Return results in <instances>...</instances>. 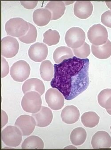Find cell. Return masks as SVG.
Segmentation results:
<instances>
[{
	"label": "cell",
	"instance_id": "30bf717a",
	"mask_svg": "<svg viewBox=\"0 0 111 150\" xmlns=\"http://www.w3.org/2000/svg\"><path fill=\"white\" fill-rule=\"evenodd\" d=\"M15 126L21 130L23 136H30L35 129L36 120L32 116L23 115L16 120Z\"/></svg>",
	"mask_w": 111,
	"mask_h": 150
},
{
	"label": "cell",
	"instance_id": "7402d4cb",
	"mask_svg": "<svg viewBox=\"0 0 111 150\" xmlns=\"http://www.w3.org/2000/svg\"><path fill=\"white\" fill-rule=\"evenodd\" d=\"M100 117L95 112H88L84 113L81 117L82 123L84 126L93 128L98 125Z\"/></svg>",
	"mask_w": 111,
	"mask_h": 150
},
{
	"label": "cell",
	"instance_id": "3957f363",
	"mask_svg": "<svg viewBox=\"0 0 111 150\" xmlns=\"http://www.w3.org/2000/svg\"><path fill=\"white\" fill-rule=\"evenodd\" d=\"M42 103L41 95L37 92L31 91L25 94L21 100V105L25 112L36 113L41 109Z\"/></svg>",
	"mask_w": 111,
	"mask_h": 150
},
{
	"label": "cell",
	"instance_id": "ffe728a7",
	"mask_svg": "<svg viewBox=\"0 0 111 150\" xmlns=\"http://www.w3.org/2000/svg\"><path fill=\"white\" fill-rule=\"evenodd\" d=\"M74 57L73 50L70 48L65 46H61L57 48L53 55V59L57 64L60 63L64 59Z\"/></svg>",
	"mask_w": 111,
	"mask_h": 150
},
{
	"label": "cell",
	"instance_id": "8d00e7d4",
	"mask_svg": "<svg viewBox=\"0 0 111 150\" xmlns=\"http://www.w3.org/2000/svg\"><path fill=\"white\" fill-rule=\"evenodd\" d=\"M110 129H111V126L110 127Z\"/></svg>",
	"mask_w": 111,
	"mask_h": 150
},
{
	"label": "cell",
	"instance_id": "6da1fadb",
	"mask_svg": "<svg viewBox=\"0 0 111 150\" xmlns=\"http://www.w3.org/2000/svg\"><path fill=\"white\" fill-rule=\"evenodd\" d=\"M89 60L76 57L64 59L54 65L50 84L58 89L65 100H71L86 91L89 86Z\"/></svg>",
	"mask_w": 111,
	"mask_h": 150
},
{
	"label": "cell",
	"instance_id": "4dcf8cb0",
	"mask_svg": "<svg viewBox=\"0 0 111 150\" xmlns=\"http://www.w3.org/2000/svg\"><path fill=\"white\" fill-rule=\"evenodd\" d=\"M21 4L25 8L32 9L37 6L38 1H21Z\"/></svg>",
	"mask_w": 111,
	"mask_h": 150
},
{
	"label": "cell",
	"instance_id": "d4e9b609",
	"mask_svg": "<svg viewBox=\"0 0 111 150\" xmlns=\"http://www.w3.org/2000/svg\"><path fill=\"white\" fill-rule=\"evenodd\" d=\"M98 102L100 106L106 109H111V89L103 90L98 95Z\"/></svg>",
	"mask_w": 111,
	"mask_h": 150
},
{
	"label": "cell",
	"instance_id": "8992f818",
	"mask_svg": "<svg viewBox=\"0 0 111 150\" xmlns=\"http://www.w3.org/2000/svg\"><path fill=\"white\" fill-rule=\"evenodd\" d=\"M87 35L89 41L95 46L105 44L108 40L107 30L100 24H95L91 27L88 32Z\"/></svg>",
	"mask_w": 111,
	"mask_h": 150
},
{
	"label": "cell",
	"instance_id": "f1b7e54d",
	"mask_svg": "<svg viewBox=\"0 0 111 150\" xmlns=\"http://www.w3.org/2000/svg\"><path fill=\"white\" fill-rule=\"evenodd\" d=\"M101 21L106 26L111 28V10H107L102 14Z\"/></svg>",
	"mask_w": 111,
	"mask_h": 150
},
{
	"label": "cell",
	"instance_id": "836d02e7",
	"mask_svg": "<svg viewBox=\"0 0 111 150\" xmlns=\"http://www.w3.org/2000/svg\"><path fill=\"white\" fill-rule=\"evenodd\" d=\"M65 148H76V147H75V146H73L70 145L65 147Z\"/></svg>",
	"mask_w": 111,
	"mask_h": 150
},
{
	"label": "cell",
	"instance_id": "83f0119b",
	"mask_svg": "<svg viewBox=\"0 0 111 150\" xmlns=\"http://www.w3.org/2000/svg\"><path fill=\"white\" fill-rule=\"evenodd\" d=\"M73 51L75 57L79 58L85 59L90 55L91 50L89 45L85 42L80 48L73 49Z\"/></svg>",
	"mask_w": 111,
	"mask_h": 150
},
{
	"label": "cell",
	"instance_id": "9a60e30c",
	"mask_svg": "<svg viewBox=\"0 0 111 150\" xmlns=\"http://www.w3.org/2000/svg\"><path fill=\"white\" fill-rule=\"evenodd\" d=\"M61 116L63 122L68 125H72L79 120L80 111L75 106H67L62 111Z\"/></svg>",
	"mask_w": 111,
	"mask_h": 150
},
{
	"label": "cell",
	"instance_id": "8fae6325",
	"mask_svg": "<svg viewBox=\"0 0 111 150\" xmlns=\"http://www.w3.org/2000/svg\"><path fill=\"white\" fill-rule=\"evenodd\" d=\"M28 54L32 61L36 62H40L47 57L48 48L44 43L37 42L31 45L28 51Z\"/></svg>",
	"mask_w": 111,
	"mask_h": 150
},
{
	"label": "cell",
	"instance_id": "e575fe53",
	"mask_svg": "<svg viewBox=\"0 0 111 150\" xmlns=\"http://www.w3.org/2000/svg\"><path fill=\"white\" fill-rule=\"evenodd\" d=\"M107 112L110 115H111V109H107L106 110Z\"/></svg>",
	"mask_w": 111,
	"mask_h": 150
},
{
	"label": "cell",
	"instance_id": "e0dca14e",
	"mask_svg": "<svg viewBox=\"0 0 111 150\" xmlns=\"http://www.w3.org/2000/svg\"><path fill=\"white\" fill-rule=\"evenodd\" d=\"M52 17L51 13L45 8L36 9L33 14V21L39 26H44L49 24Z\"/></svg>",
	"mask_w": 111,
	"mask_h": 150
},
{
	"label": "cell",
	"instance_id": "603a6c76",
	"mask_svg": "<svg viewBox=\"0 0 111 150\" xmlns=\"http://www.w3.org/2000/svg\"><path fill=\"white\" fill-rule=\"evenodd\" d=\"M40 76L43 80L46 81H50L54 76L53 64L49 60L43 61L40 64Z\"/></svg>",
	"mask_w": 111,
	"mask_h": 150
},
{
	"label": "cell",
	"instance_id": "5b68a950",
	"mask_svg": "<svg viewBox=\"0 0 111 150\" xmlns=\"http://www.w3.org/2000/svg\"><path fill=\"white\" fill-rule=\"evenodd\" d=\"M22 132L16 126H8L1 132V138L3 143L9 147H17L21 143Z\"/></svg>",
	"mask_w": 111,
	"mask_h": 150
},
{
	"label": "cell",
	"instance_id": "cb8c5ba5",
	"mask_svg": "<svg viewBox=\"0 0 111 150\" xmlns=\"http://www.w3.org/2000/svg\"><path fill=\"white\" fill-rule=\"evenodd\" d=\"M23 149H43L44 143L39 137L30 136L24 140L21 145Z\"/></svg>",
	"mask_w": 111,
	"mask_h": 150
},
{
	"label": "cell",
	"instance_id": "4316f807",
	"mask_svg": "<svg viewBox=\"0 0 111 150\" xmlns=\"http://www.w3.org/2000/svg\"><path fill=\"white\" fill-rule=\"evenodd\" d=\"M29 30L23 37L19 38L18 39L25 44H30L35 42L37 36V31L35 26L31 23H29Z\"/></svg>",
	"mask_w": 111,
	"mask_h": 150
},
{
	"label": "cell",
	"instance_id": "ba28073f",
	"mask_svg": "<svg viewBox=\"0 0 111 150\" xmlns=\"http://www.w3.org/2000/svg\"><path fill=\"white\" fill-rule=\"evenodd\" d=\"M45 99L48 106L52 110H60L64 105V96L55 88H51L47 90L45 95Z\"/></svg>",
	"mask_w": 111,
	"mask_h": 150
},
{
	"label": "cell",
	"instance_id": "d6a6232c",
	"mask_svg": "<svg viewBox=\"0 0 111 150\" xmlns=\"http://www.w3.org/2000/svg\"><path fill=\"white\" fill-rule=\"evenodd\" d=\"M105 3L108 8H110L111 10V2H106Z\"/></svg>",
	"mask_w": 111,
	"mask_h": 150
},
{
	"label": "cell",
	"instance_id": "2e32d148",
	"mask_svg": "<svg viewBox=\"0 0 111 150\" xmlns=\"http://www.w3.org/2000/svg\"><path fill=\"white\" fill-rule=\"evenodd\" d=\"M22 90L24 94L31 91H35L41 96L45 92V86L41 80L37 78H31L24 82Z\"/></svg>",
	"mask_w": 111,
	"mask_h": 150
},
{
	"label": "cell",
	"instance_id": "277c9868",
	"mask_svg": "<svg viewBox=\"0 0 111 150\" xmlns=\"http://www.w3.org/2000/svg\"><path fill=\"white\" fill-rule=\"evenodd\" d=\"M86 35L81 28L74 27L69 29L65 36V41L68 47L78 49L85 43Z\"/></svg>",
	"mask_w": 111,
	"mask_h": 150
},
{
	"label": "cell",
	"instance_id": "484cf974",
	"mask_svg": "<svg viewBox=\"0 0 111 150\" xmlns=\"http://www.w3.org/2000/svg\"><path fill=\"white\" fill-rule=\"evenodd\" d=\"M43 36L44 43L49 46L57 45L60 41V34L56 30L49 29L44 33Z\"/></svg>",
	"mask_w": 111,
	"mask_h": 150
},
{
	"label": "cell",
	"instance_id": "4fadbf2b",
	"mask_svg": "<svg viewBox=\"0 0 111 150\" xmlns=\"http://www.w3.org/2000/svg\"><path fill=\"white\" fill-rule=\"evenodd\" d=\"M91 145L94 149L110 148L111 146V137L106 132L98 131L93 136Z\"/></svg>",
	"mask_w": 111,
	"mask_h": 150
},
{
	"label": "cell",
	"instance_id": "9c48e42d",
	"mask_svg": "<svg viewBox=\"0 0 111 150\" xmlns=\"http://www.w3.org/2000/svg\"><path fill=\"white\" fill-rule=\"evenodd\" d=\"M19 50V44L13 37L7 36L1 40V55L7 58L16 56Z\"/></svg>",
	"mask_w": 111,
	"mask_h": 150
},
{
	"label": "cell",
	"instance_id": "1f68e13d",
	"mask_svg": "<svg viewBox=\"0 0 111 150\" xmlns=\"http://www.w3.org/2000/svg\"><path fill=\"white\" fill-rule=\"evenodd\" d=\"M8 121V117L6 112L1 111V127L5 126Z\"/></svg>",
	"mask_w": 111,
	"mask_h": 150
},
{
	"label": "cell",
	"instance_id": "52a82bcc",
	"mask_svg": "<svg viewBox=\"0 0 111 150\" xmlns=\"http://www.w3.org/2000/svg\"><path fill=\"white\" fill-rule=\"evenodd\" d=\"M30 70V64L25 61L21 60L12 65L10 69V76L14 81L21 82L28 78Z\"/></svg>",
	"mask_w": 111,
	"mask_h": 150
},
{
	"label": "cell",
	"instance_id": "d590c367",
	"mask_svg": "<svg viewBox=\"0 0 111 150\" xmlns=\"http://www.w3.org/2000/svg\"><path fill=\"white\" fill-rule=\"evenodd\" d=\"M74 1L73 2H64V3H68V4H67V5H70L71 4H72V3H74Z\"/></svg>",
	"mask_w": 111,
	"mask_h": 150
},
{
	"label": "cell",
	"instance_id": "f546056e",
	"mask_svg": "<svg viewBox=\"0 0 111 150\" xmlns=\"http://www.w3.org/2000/svg\"><path fill=\"white\" fill-rule=\"evenodd\" d=\"M9 67L8 63L3 57L1 58V77L4 78L9 72Z\"/></svg>",
	"mask_w": 111,
	"mask_h": 150
},
{
	"label": "cell",
	"instance_id": "7c38bea8",
	"mask_svg": "<svg viewBox=\"0 0 111 150\" xmlns=\"http://www.w3.org/2000/svg\"><path fill=\"white\" fill-rule=\"evenodd\" d=\"M36 122V126L45 127L50 125L53 119V114L49 108L42 106L40 110L36 113L32 114Z\"/></svg>",
	"mask_w": 111,
	"mask_h": 150
},
{
	"label": "cell",
	"instance_id": "7a4b0ae2",
	"mask_svg": "<svg viewBox=\"0 0 111 150\" xmlns=\"http://www.w3.org/2000/svg\"><path fill=\"white\" fill-rule=\"evenodd\" d=\"M29 22L20 18L10 19L5 25L7 34L18 38L25 36L29 30Z\"/></svg>",
	"mask_w": 111,
	"mask_h": 150
},
{
	"label": "cell",
	"instance_id": "44dd1931",
	"mask_svg": "<svg viewBox=\"0 0 111 150\" xmlns=\"http://www.w3.org/2000/svg\"><path fill=\"white\" fill-rule=\"evenodd\" d=\"M86 138V132L83 127H76L74 129L70 134V141L72 144L76 146L84 144Z\"/></svg>",
	"mask_w": 111,
	"mask_h": 150
},
{
	"label": "cell",
	"instance_id": "5bb4252c",
	"mask_svg": "<svg viewBox=\"0 0 111 150\" xmlns=\"http://www.w3.org/2000/svg\"><path fill=\"white\" fill-rule=\"evenodd\" d=\"M93 10V6L91 1H76L74 6V13L81 19L89 18Z\"/></svg>",
	"mask_w": 111,
	"mask_h": 150
},
{
	"label": "cell",
	"instance_id": "ac0fdd59",
	"mask_svg": "<svg viewBox=\"0 0 111 150\" xmlns=\"http://www.w3.org/2000/svg\"><path fill=\"white\" fill-rule=\"evenodd\" d=\"M45 8L51 13V20H56L60 18L64 14L66 7L63 1H49L47 3Z\"/></svg>",
	"mask_w": 111,
	"mask_h": 150
},
{
	"label": "cell",
	"instance_id": "d6986e66",
	"mask_svg": "<svg viewBox=\"0 0 111 150\" xmlns=\"http://www.w3.org/2000/svg\"><path fill=\"white\" fill-rule=\"evenodd\" d=\"M91 51L94 56L100 59H106L111 56V42L107 40L105 44L95 46L92 45Z\"/></svg>",
	"mask_w": 111,
	"mask_h": 150
}]
</instances>
